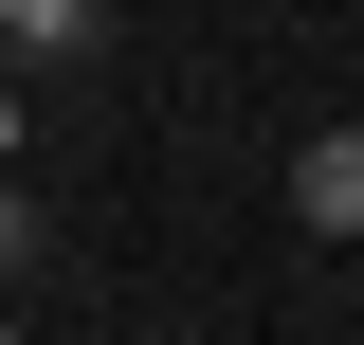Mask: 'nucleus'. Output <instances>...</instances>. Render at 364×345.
Returning <instances> with one entry per match:
<instances>
[{"instance_id":"obj_1","label":"nucleus","mask_w":364,"mask_h":345,"mask_svg":"<svg viewBox=\"0 0 364 345\" xmlns=\"http://www.w3.org/2000/svg\"><path fill=\"white\" fill-rule=\"evenodd\" d=\"M291 218H310V236H364V128H310V146H291Z\"/></svg>"},{"instance_id":"obj_4","label":"nucleus","mask_w":364,"mask_h":345,"mask_svg":"<svg viewBox=\"0 0 364 345\" xmlns=\"http://www.w3.org/2000/svg\"><path fill=\"white\" fill-rule=\"evenodd\" d=\"M0 164H18V91H0Z\"/></svg>"},{"instance_id":"obj_2","label":"nucleus","mask_w":364,"mask_h":345,"mask_svg":"<svg viewBox=\"0 0 364 345\" xmlns=\"http://www.w3.org/2000/svg\"><path fill=\"white\" fill-rule=\"evenodd\" d=\"M91 37H109L91 0H0V55H91Z\"/></svg>"},{"instance_id":"obj_3","label":"nucleus","mask_w":364,"mask_h":345,"mask_svg":"<svg viewBox=\"0 0 364 345\" xmlns=\"http://www.w3.org/2000/svg\"><path fill=\"white\" fill-rule=\"evenodd\" d=\"M18 255H37V200H18V164H0V273H18Z\"/></svg>"}]
</instances>
